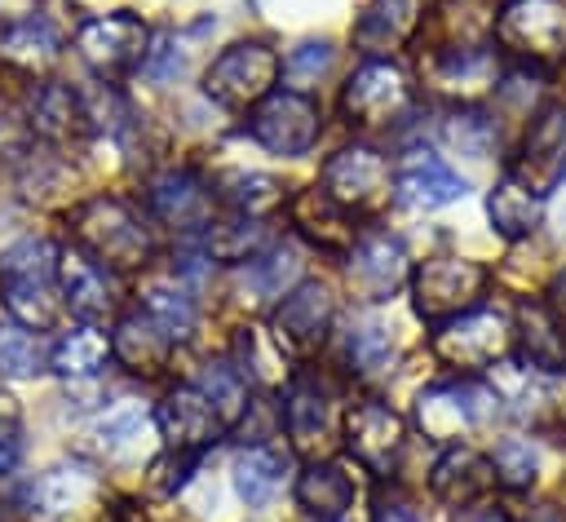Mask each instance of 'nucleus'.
<instances>
[{
  "label": "nucleus",
  "instance_id": "obj_1",
  "mask_svg": "<svg viewBox=\"0 0 566 522\" xmlns=\"http://www.w3.org/2000/svg\"><path fill=\"white\" fill-rule=\"evenodd\" d=\"M0 305L27 332H49L62 319L57 248L44 234H27L0 252Z\"/></svg>",
  "mask_w": 566,
  "mask_h": 522
},
{
  "label": "nucleus",
  "instance_id": "obj_2",
  "mask_svg": "<svg viewBox=\"0 0 566 522\" xmlns=\"http://www.w3.org/2000/svg\"><path fill=\"white\" fill-rule=\"evenodd\" d=\"M75 243L106 270H142L150 261V234L142 217L111 195H93L71 212Z\"/></svg>",
  "mask_w": 566,
  "mask_h": 522
},
{
  "label": "nucleus",
  "instance_id": "obj_3",
  "mask_svg": "<svg viewBox=\"0 0 566 522\" xmlns=\"http://www.w3.org/2000/svg\"><path fill=\"white\" fill-rule=\"evenodd\" d=\"M279 75H283V58L265 40H234L208 62L203 97L221 111H252L265 93H274Z\"/></svg>",
  "mask_w": 566,
  "mask_h": 522
},
{
  "label": "nucleus",
  "instance_id": "obj_4",
  "mask_svg": "<svg viewBox=\"0 0 566 522\" xmlns=\"http://www.w3.org/2000/svg\"><path fill=\"white\" fill-rule=\"evenodd\" d=\"M504 416V398L486 380H447L416 398V425L438 442H460L464 434L491 429Z\"/></svg>",
  "mask_w": 566,
  "mask_h": 522
},
{
  "label": "nucleus",
  "instance_id": "obj_5",
  "mask_svg": "<svg viewBox=\"0 0 566 522\" xmlns=\"http://www.w3.org/2000/svg\"><path fill=\"white\" fill-rule=\"evenodd\" d=\"M513 345H517L513 319L504 310H486V305H473V310L438 323V332H433V354L455 372H478V367L504 363Z\"/></svg>",
  "mask_w": 566,
  "mask_h": 522
},
{
  "label": "nucleus",
  "instance_id": "obj_6",
  "mask_svg": "<svg viewBox=\"0 0 566 522\" xmlns=\"http://www.w3.org/2000/svg\"><path fill=\"white\" fill-rule=\"evenodd\" d=\"M491 274L482 261L469 257H429L411 270V305L424 323H447L464 310H473L486 292Z\"/></svg>",
  "mask_w": 566,
  "mask_h": 522
},
{
  "label": "nucleus",
  "instance_id": "obj_7",
  "mask_svg": "<svg viewBox=\"0 0 566 522\" xmlns=\"http://www.w3.org/2000/svg\"><path fill=\"white\" fill-rule=\"evenodd\" d=\"M248 133L261 150L296 159L310 155V146L323 133V111L314 97H305L301 88H274L265 93L252 111H248Z\"/></svg>",
  "mask_w": 566,
  "mask_h": 522
},
{
  "label": "nucleus",
  "instance_id": "obj_8",
  "mask_svg": "<svg viewBox=\"0 0 566 522\" xmlns=\"http://www.w3.org/2000/svg\"><path fill=\"white\" fill-rule=\"evenodd\" d=\"M146 44H150V31H146V22H142L137 13H128V9L84 18L80 31H75V49H80L84 66H88L93 75H102L106 84H115L119 75H128L133 66H142Z\"/></svg>",
  "mask_w": 566,
  "mask_h": 522
},
{
  "label": "nucleus",
  "instance_id": "obj_9",
  "mask_svg": "<svg viewBox=\"0 0 566 522\" xmlns=\"http://www.w3.org/2000/svg\"><path fill=\"white\" fill-rule=\"evenodd\" d=\"M411 106L407 71L389 58H367L354 66V75L340 88V115L354 128H389Z\"/></svg>",
  "mask_w": 566,
  "mask_h": 522
},
{
  "label": "nucleus",
  "instance_id": "obj_10",
  "mask_svg": "<svg viewBox=\"0 0 566 522\" xmlns=\"http://www.w3.org/2000/svg\"><path fill=\"white\" fill-rule=\"evenodd\" d=\"M495 40L526 62L566 58V0H504L495 13Z\"/></svg>",
  "mask_w": 566,
  "mask_h": 522
},
{
  "label": "nucleus",
  "instance_id": "obj_11",
  "mask_svg": "<svg viewBox=\"0 0 566 522\" xmlns=\"http://www.w3.org/2000/svg\"><path fill=\"white\" fill-rule=\"evenodd\" d=\"M332 314H336V301L327 292V283L318 279H301L292 292H283V301L270 310V336L283 354H314L323 341H327V327H332Z\"/></svg>",
  "mask_w": 566,
  "mask_h": 522
},
{
  "label": "nucleus",
  "instance_id": "obj_12",
  "mask_svg": "<svg viewBox=\"0 0 566 522\" xmlns=\"http://www.w3.org/2000/svg\"><path fill=\"white\" fill-rule=\"evenodd\" d=\"M345 447L367 473L389 478L398 456H402V447H407V420L389 403L363 398V403H354L345 411Z\"/></svg>",
  "mask_w": 566,
  "mask_h": 522
},
{
  "label": "nucleus",
  "instance_id": "obj_13",
  "mask_svg": "<svg viewBox=\"0 0 566 522\" xmlns=\"http://www.w3.org/2000/svg\"><path fill=\"white\" fill-rule=\"evenodd\" d=\"M394 186V173H389V159L371 146H340L327 164H323V190L349 208V212H367L376 208Z\"/></svg>",
  "mask_w": 566,
  "mask_h": 522
},
{
  "label": "nucleus",
  "instance_id": "obj_14",
  "mask_svg": "<svg viewBox=\"0 0 566 522\" xmlns=\"http://www.w3.org/2000/svg\"><path fill=\"white\" fill-rule=\"evenodd\" d=\"M349 292L380 305L389 301L402 283H411V257L402 248V239L394 234H358V243L349 248Z\"/></svg>",
  "mask_w": 566,
  "mask_h": 522
},
{
  "label": "nucleus",
  "instance_id": "obj_15",
  "mask_svg": "<svg viewBox=\"0 0 566 522\" xmlns=\"http://www.w3.org/2000/svg\"><path fill=\"white\" fill-rule=\"evenodd\" d=\"M464 190H469V181H464L442 155H433V150H424V146L407 150V155L398 159V168H394V199H398L402 208H411V212L447 208V203L464 199Z\"/></svg>",
  "mask_w": 566,
  "mask_h": 522
},
{
  "label": "nucleus",
  "instance_id": "obj_16",
  "mask_svg": "<svg viewBox=\"0 0 566 522\" xmlns=\"http://www.w3.org/2000/svg\"><path fill=\"white\" fill-rule=\"evenodd\" d=\"M155 429H159V438H164L168 447H177V451H208V447L226 434L217 407L203 398L199 385H177V389H168L164 403L155 407Z\"/></svg>",
  "mask_w": 566,
  "mask_h": 522
},
{
  "label": "nucleus",
  "instance_id": "obj_17",
  "mask_svg": "<svg viewBox=\"0 0 566 522\" xmlns=\"http://www.w3.org/2000/svg\"><path fill=\"white\" fill-rule=\"evenodd\" d=\"M287 217H292L296 234H301L305 243H314L318 252H327V257H349V248L358 243L354 212L340 208L323 186L296 190V195L287 199Z\"/></svg>",
  "mask_w": 566,
  "mask_h": 522
},
{
  "label": "nucleus",
  "instance_id": "obj_18",
  "mask_svg": "<svg viewBox=\"0 0 566 522\" xmlns=\"http://www.w3.org/2000/svg\"><path fill=\"white\" fill-rule=\"evenodd\" d=\"M57 292H62V305L84 323L115 314V301H119L111 270L102 261H93L80 243L57 252Z\"/></svg>",
  "mask_w": 566,
  "mask_h": 522
},
{
  "label": "nucleus",
  "instance_id": "obj_19",
  "mask_svg": "<svg viewBox=\"0 0 566 522\" xmlns=\"http://www.w3.org/2000/svg\"><path fill=\"white\" fill-rule=\"evenodd\" d=\"M522 181H531L539 195L544 186H553L562 173H566V102H544L526 128V142H522V155L517 164H509Z\"/></svg>",
  "mask_w": 566,
  "mask_h": 522
},
{
  "label": "nucleus",
  "instance_id": "obj_20",
  "mask_svg": "<svg viewBox=\"0 0 566 522\" xmlns=\"http://www.w3.org/2000/svg\"><path fill=\"white\" fill-rule=\"evenodd\" d=\"M283 425H287V438L296 451H318L332 434V394L318 385V376L310 372H296L287 385H283Z\"/></svg>",
  "mask_w": 566,
  "mask_h": 522
},
{
  "label": "nucleus",
  "instance_id": "obj_21",
  "mask_svg": "<svg viewBox=\"0 0 566 522\" xmlns=\"http://www.w3.org/2000/svg\"><path fill=\"white\" fill-rule=\"evenodd\" d=\"M172 345L177 341L146 310L124 314L115 323V332H111V358L124 363L133 376H159L168 367V358H172Z\"/></svg>",
  "mask_w": 566,
  "mask_h": 522
},
{
  "label": "nucleus",
  "instance_id": "obj_22",
  "mask_svg": "<svg viewBox=\"0 0 566 522\" xmlns=\"http://www.w3.org/2000/svg\"><path fill=\"white\" fill-rule=\"evenodd\" d=\"M150 212L172 230H203L208 226V190L190 168H168L146 186Z\"/></svg>",
  "mask_w": 566,
  "mask_h": 522
},
{
  "label": "nucleus",
  "instance_id": "obj_23",
  "mask_svg": "<svg viewBox=\"0 0 566 522\" xmlns=\"http://www.w3.org/2000/svg\"><path fill=\"white\" fill-rule=\"evenodd\" d=\"M22 115H27L31 137H40V142H49V146H57V142H66V137H75V133L88 128V124H84L80 88L57 84V80L35 84L31 97H27V111H22Z\"/></svg>",
  "mask_w": 566,
  "mask_h": 522
},
{
  "label": "nucleus",
  "instance_id": "obj_24",
  "mask_svg": "<svg viewBox=\"0 0 566 522\" xmlns=\"http://www.w3.org/2000/svg\"><path fill=\"white\" fill-rule=\"evenodd\" d=\"M491 482H495V478H491V460L478 456V451L464 447V442H451V447L433 460V469H429V491H433L442 504H451V509L473 504L478 495H486Z\"/></svg>",
  "mask_w": 566,
  "mask_h": 522
},
{
  "label": "nucleus",
  "instance_id": "obj_25",
  "mask_svg": "<svg viewBox=\"0 0 566 522\" xmlns=\"http://www.w3.org/2000/svg\"><path fill=\"white\" fill-rule=\"evenodd\" d=\"M429 80L451 97H478L500 84V66L482 44H451L429 58Z\"/></svg>",
  "mask_w": 566,
  "mask_h": 522
},
{
  "label": "nucleus",
  "instance_id": "obj_26",
  "mask_svg": "<svg viewBox=\"0 0 566 522\" xmlns=\"http://www.w3.org/2000/svg\"><path fill=\"white\" fill-rule=\"evenodd\" d=\"M0 58L18 71H49L62 58V31L44 13L0 18Z\"/></svg>",
  "mask_w": 566,
  "mask_h": 522
},
{
  "label": "nucleus",
  "instance_id": "obj_27",
  "mask_svg": "<svg viewBox=\"0 0 566 522\" xmlns=\"http://www.w3.org/2000/svg\"><path fill=\"white\" fill-rule=\"evenodd\" d=\"M97 491V473L80 460H57L49 464L44 473H35V482L27 487V509L40 513V518H57V513H71L80 509L88 495Z\"/></svg>",
  "mask_w": 566,
  "mask_h": 522
},
{
  "label": "nucleus",
  "instance_id": "obj_28",
  "mask_svg": "<svg viewBox=\"0 0 566 522\" xmlns=\"http://www.w3.org/2000/svg\"><path fill=\"white\" fill-rule=\"evenodd\" d=\"M486 217L500 239H526L544 217V195L531 181H522L513 168H504V177L486 195Z\"/></svg>",
  "mask_w": 566,
  "mask_h": 522
},
{
  "label": "nucleus",
  "instance_id": "obj_29",
  "mask_svg": "<svg viewBox=\"0 0 566 522\" xmlns=\"http://www.w3.org/2000/svg\"><path fill=\"white\" fill-rule=\"evenodd\" d=\"M296 504L314 518V522H340L354 509V482L340 464L332 460H314L301 469L296 478Z\"/></svg>",
  "mask_w": 566,
  "mask_h": 522
},
{
  "label": "nucleus",
  "instance_id": "obj_30",
  "mask_svg": "<svg viewBox=\"0 0 566 522\" xmlns=\"http://www.w3.org/2000/svg\"><path fill=\"white\" fill-rule=\"evenodd\" d=\"M517 345L531 367L566 376V332L553 305H517Z\"/></svg>",
  "mask_w": 566,
  "mask_h": 522
},
{
  "label": "nucleus",
  "instance_id": "obj_31",
  "mask_svg": "<svg viewBox=\"0 0 566 522\" xmlns=\"http://www.w3.org/2000/svg\"><path fill=\"white\" fill-rule=\"evenodd\" d=\"M265 248H274V234L256 221V217H234V221H208L199 230V252L203 261H226V265H239V261H252L261 257Z\"/></svg>",
  "mask_w": 566,
  "mask_h": 522
},
{
  "label": "nucleus",
  "instance_id": "obj_32",
  "mask_svg": "<svg viewBox=\"0 0 566 522\" xmlns=\"http://www.w3.org/2000/svg\"><path fill=\"white\" fill-rule=\"evenodd\" d=\"M230 487L234 495L248 504V509H261L274 500V491L283 487V456L279 447L270 442H256V447H243L230 464Z\"/></svg>",
  "mask_w": 566,
  "mask_h": 522
},
{
  "label": "nucleus",
  "instance_id": "obj_33",
  "mask_svg": "<svg viewBox=\"0 0 566 522\" xmlns=\"http://www.w3.org/2000/svg\"><path fill=\"white\" fill-rule=\"evenodd\" d=\"M111 358V336L97 332L93 323L75 327V332H62L49 349V367L62 376V380H93Z\"/></svg>",
  "mask_w": 566,
  "mask_h": 522
},
{
  "label": "nucleus",
  "instance_id": "obj_34",
  "mask_svg": "<svg viewBox=\"0 0 566 522\" xmlns=\"http://www.w3.org/2000/svg\"><path fill=\"white\" fill-rule=\"evenodd\" d=\"M142 310H146L172 341H186V336L195 332V323H199L195 296H190L181 283L164 279V274H150V279L142 283Z\"/></svg>",
  "mask_w": 566,
  "mask_h": 522
},
{
  "label": "nucleus",
  "instance_id": "obj_35",
  "mask_svg": "<svg viewBox=\"0 0 566 522\" xmlns=\"http://www.w3.org/2000/svg\"><path fill=\"white\" fill-rule=\"evenodd\" d=\"M438 142H442L451 155L486 159V155L495 150L500 133H495V124H491L486 111H478V106H455V111H447V115L438 119Z\"/></svg>",
  "mask_w": 566,
  "mask_h": 522
},
{
  "label": "nucleus",
  "instance_id": "obj_36",
  "mask_svg": "<svg viewBox=\"0 0 566 522\" xmlns=\"http://www.w3.org/2000/svg\"><path fill=\"white\" fill-rule=\"evenodd\" d=\"M217 195H221V203H230L239 217H265V212H274V208L283 203L279 177H270V173H248V168L226 173V177L217 181Z\"/></svg>",
  "mask_w": 566,
  "mask_h": 522
},
{
  "label": "nucleus",
  "instance_id": "obj_37",
  "mask_svg": "<svg viewBox=\"0 0 566 522\" xmlns=\"http://www.w3.org/2000/svg\"><path fill=\"white\" fill-rule=\"evenodd\" d=\"M199 389H203V398L217 407V416H221V425L226 429H234L239 425V416L248 411V376L234 367V363H226V358H217V363H203V376L195 380Z\"/></svg>",
  "mask_w": 566,
  "mask_h": 522
},
{
  "label": "nucleus",
  "instance_id": "obj_38",
  "mask_svg": "<svg viewBox=\"0 0 566 522\" xmlns=\"http://www.w3.org/2000/svg\"><path fill=\"white\" fill-rule=\"evenodd\" d=\"M411 22H416V0H371L367 13L358 18L354 35L367 49H389L411 31Z\"/></svg>",
  "mask_w": 566,
  "mask_h": 522
},
{
  "label": "nucleus",
  "instance_id": "obj_39",
  "mask_svg": "<svg viewBox=\"0 0 566 522\" xmlns=\"http://www.w3.org/2000/svg\"><path fill=\"white\" fill-rule=\"evenodd\" d=\"M486 460H491V478L504 491H531L539 482V451L526 438H504Z\"/></svg>",
  "mask_w": 566,
  "mask_h": 522
},
{
  "label": "nucleus",
  "instance_id": "obj_40",
  "mask_svg": "<svg viewBox=\"0 0 566 522\" xmlns=\"http://www.w3.org/2000/svg\"><path fill=\"white\" fill-rule=\"evenodd\" d=\"M44 363H49V354L35 332H27L18 323L0 327V376L4 380H27V376L44 372Z\"/></svg>",
  "mask_w": 566,
  "mask_h": 522
},
{
  "label": "nucleus",
  "instance_id": "obj_41",
  "mask_svg": "<svg viewBox=\"0 0 566 522\" xmlns=\"http://www.w3.org/2000/svg\"><path fill=\"white\" fill-rule=\"evenodd\" d=\"M345 354H349V367H354L358 376H376V372H385V367L394 363V332H389L385 323L367 319V323H358V327L349 332Z\"/></svg>",
  "mask_w": 566,
  "mask_h": 522
},
{
  "label": "nucleus",
  "instance_id": "obj_42",
  "mask_svg": "<svg viewBox=\"0 0 566 522\" xmlns=\"http://www.w3.org/2000/svg\"><path fill=\"white\" fill-rule=\"evenodd\" d=\"M142 438H146V411L133 407V403L111 407V411L93 425V442H97L106 456H128Z\"/></svg>",
  "mask_w": 566,
  "mask_h": 522
},
{
  "label": "nucleus",
  "instance_id": "obj_43",
  "mask_svg": "<svg viewBox=\"0 0 566 522\" xmlns=\"http://www.w3.org/2000/svg\"><path fill=\"white\" fill-rule=\"evenodd\" d=\"M332 58H336V49H332V40H301L287 58H283V80L292 84V88H310L318 75H327L332 71Z\"/></svg>",
  "mask_w": 566,
  "mask_h": 522
},
{
  "label": "nucleus",
  "instance_id": "obj_44",
  "mask_svg": "<svg viewBox=\"0 0 566 522\" xmlns=\"http://www.w3.org/2000/svg\"><path fill=\"white\" fill-rule=\"evenodd\" d=\"M27 451V420H22V403L13 394L0 389V473L18 469Z\"/></svg>",
  "mask_w": 566,
  "mask_h": 522
},
{
  "label": "nucleus",
  "instance_id": "obj_45",
  "mask_svg": "<svg viewBox=\"0 0 566 522\" xmlns=\"http://www.w3.org/2000/svg\"><path fill=\"white\" fill-rule=\"evenodd\" d=\"M199 456H203V451H177V447H168L159 460H150V473H146L150 491H155V495H177V491L186 487L190 469L199 464Z\"/></svg>",
  "mask_w": 566,
  "mask_h": 522
},
{
  "label": "nucleus",
  "instance_id": "obj_46",
  "mask_svg": "<svg viewBox=\"0 0 566 522\" xmlns=\"http://www.w3.org/2000/svg\"><path fill=\"white\" fill-rule=\"evenodd\" d=\"M181 66H186L181 40H177L172 31H159V35H150V44H146V58H142V71H146L155 84H172V80L181 75Z\"/></svg>",
  "mask_w": 566,
  "mask_h": 522
},
{
  "label": "nucleus",
  "instance_id": "obj_47",
  "mask_svg": "<svg viewBox=\"0 0 566 522\" xmlns=\"http://www.w3.org/2000/svg\"><path fill=\"white\" fill-rule=\"evenodd\" d=\"M451 522H513V518H509V513H500V509H486V504H478V509H469V504H464Z\"/></svg>",
  "mask_w": 566,
  "mask_h": 522
},
{
  "label": "nucleus",
  "instance_id": "obj_48",
  "mask_svg": "<svg viewBox=\"0 0 566 522\" xmlns=\"http://www.w3.org/2000/svg\"><path fill=\"white\" fill-rule=\"evenodd\" d=\"M371 522H416V513L402 504V500H389V504H380L376 509V518Z\"/></svg>",
  "mask_w": 566,
  "mask_h": 522
},
{
  "label": "nucleus",
  "instance_id": "obj_49",
  "mask_svg": "<svg viewBox=\"0 0 566 522\" xmlns=\"http://www.w3.org/2000/svg\"><path fill=\"white\" fill-rule=\"evenodd\" d=\"M548 296H553V310L566 319V265L557 270V279H553V288H548Z\"/></svg>",
  "mask_w": 566,
  "mask_h": 522
},
{
  "label": "nucleus",
  "instance_id": "obj_50",
  "mask_svg": "<svg viewBox=\"0 0 566 522\" xmlns=\"http://www.w3.org/2000/svg\"><path fill=\"white\" fill-rule=\"evenodd\" d=\"M526 522H566V513H562L557 504H539V509L526 513Z\"/></svg>",
  "mask_w": 566,
  "mask_h": 522
},
{
  "label": "nucleus",
  "instance_id": "obj_51",
  "mask_svg": "<svg viewBox=\"0 0 566 522\" xmlns=\"http://www.w3.org/2000/svg\"><path fill=\"white\" fill-rule=\"evenodd\" d=\"M31 4H35V0H0V13H4V18H22V13H35Z\"/></svg>",
  "mask_w": 566,
  "mask_h": 522
}]
</instances>
